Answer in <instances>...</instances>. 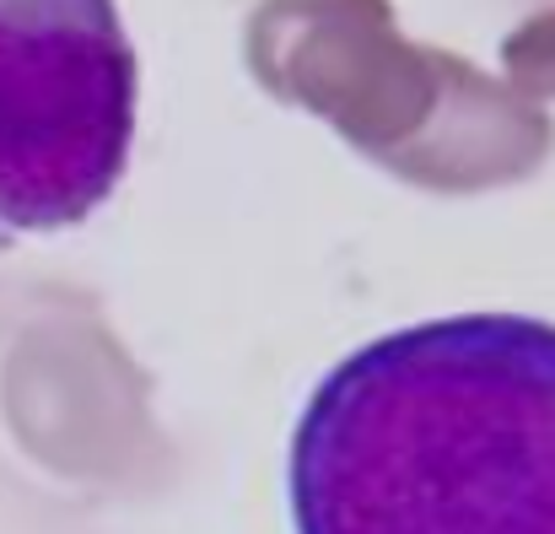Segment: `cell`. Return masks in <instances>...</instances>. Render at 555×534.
<instances>
[{"mask_svg": "<svg viewBox=\"0 0 555 534\" xmlns=\"http://www.w3.org/2000/svg\"><path fill=\"white\" fill-rule=\"evenodd\" d=\"M286 497L297 534H555V325L453 314L340 356Z\"/></svg>", "mask_w": 555, "mask_h": 534, "instance_id": "obj_1", "label": "cell"}, {"mask_svg": "<svg viewBox=\"0 0 555 534\" xmlns=\"http://www.w3.org/2000/svg\"><path fill=\"white\" fill-rule=\"evenodd\" d=\"M135 103L119 0H0V243L65 232L125 183Z\"/></svg>", "mask_w": 555, "mask_h": 534, "instance_id": "obj_2", "label": "cell"}]
</instances>
